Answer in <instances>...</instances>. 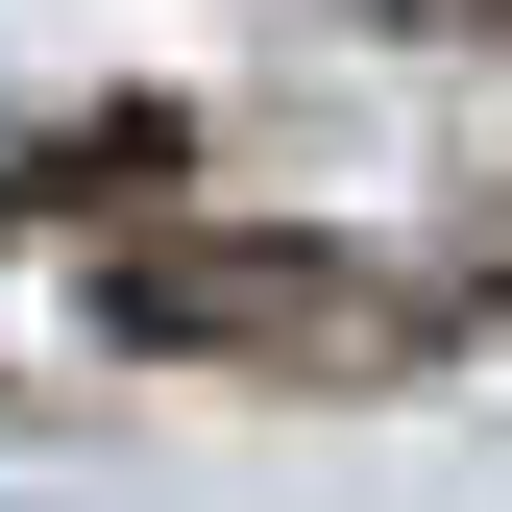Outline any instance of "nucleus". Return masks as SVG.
Instances as JSON below:
<instances>
[{
  "label": "nucleus",
  "mask_w": 512,
  "mask_h": 512,
  "mask_svg": "<svg viewBox=\"0 0 512 512\" xmlns=\"http://www.w3.org/2000/svg\"><path fill=\"white\" fill-rule=\"evenodd\" d=\"M122 317H147V342H366V293L293 269V244H147Z\"/></svg>",
  "instance_id": "obj_1"
}]
</instances>
